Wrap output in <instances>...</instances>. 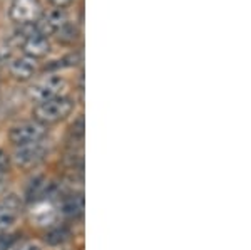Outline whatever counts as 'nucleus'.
I'll list each match as a JSON object with an SVG mask.
<instances>
[{
  "label": "nucleus",
  "instance_id": "10",
  "mask_svg": "<svg viewBox=\"0 0 251 250\" xmlns=\"http://www.w3.org/2000/svg\"><path fill=\"white\" fill-rule=\"evenodd\" d=\"M84 210V200L80 195H69L62 200V213L67 217H77Z\"/></svg>",
  "mask_w": 251,
  "mask_h": 250
},
{
  "label": "nucleus",
  "instance_id": "6",
  "mask_svg": "<svg viewBox=\"0 0 251 250\" xmlns=\"http://www.w3.org/2000/svg\"><path fill=\"white\" fill-rule=\"evenodd\" d=\"M44 155H46V148L40 143H30L25 144V146H19L17 151H15V163L22 168H30L35 167L37 163L44 160Z\"/></svg>",
  "mask_w": 251,
  "mask_h": 250
},
{
  "label": "nucleus",
  "instance_id": "14",
  "mask_svg": "<svg viewBox=\"0 0 251 250\" xmlns=\"http://www.w3.org/2000/svg\"><path fill=\"white\" fill-rule=\"evenodd\" d=\"M67 237H69V232L66 228H59V230L52 232L50 235H49V242H50V244H62Z\"/></svg>",
  "mask_w": 251,
  "mask_h": 250
},
{
  "label": "nucleus",
  "instance_id": "1",
  "mask_svg": "<svg viewBox=\"0 0 251 250\" xmlns=\"http://www.w3.org/2000/svg\"><path fill=\"white\" fill-rule=\"evenodd\" d=\"M74 101L67 96H57V98L47 99L44 103H39L34 108L32 114L34 119L42 124H55L59 121L66 119L72 111H74Z\"/></svg>",
  "mask_w": 251,
  "mask_h": 250
},
{
  "label": "nucleus",
  "instance_id": "8",
  "mask_svg": "<svg viewBox=\"0 0 251 250\" xmlns=\"http://www.w3.org/2000/svg\"><path fill=\"white\" fill-rule=\"evenodd\" d=\"M9 71L12 78L24 83V81H29L35 76V72H37V62L34 59L24 56V57H19L14 62H10Z\"/></svg>",
  "mask_w": 251,
  "mask_h": 250
},
{
  "label": "nucleus",
  "instance_id": "2",
  "mask_svg": "<svg viewBox=\"0 0 251 250\" xmlns=\"http://www.w3.org/2000/svg\"><path fill=\"white\" fill-rule=\"evenodd\" d=\"M47 136V126L39 121H24L20 124L10 128L9 131V139L14 146H25L30 143H39Z\"/></svg>",
  "mask_w": 251,
  "mask_h": 250
},
{
  "label": "nucleus",
  "instance_id": "7",
  "mask_svg": "<svg viewBox=\"0 0 251 250\" xmlns=\"http://www.w3.org/2000/svg\"><path fill=\"white\" fill-rule=\"evenodd\" d=\"M20 44H22L24 54L34 60L47 57V54L50 52V42H49V39L37 34V32H32Z\"/></svg>",
  "mask_w": 251,
  "mask_h": 250
},
{
  "label": "nucleus",
  "instance_id": "5",
  "mask_svg": "<svg viewBox=\"0 0 251 250\" xmlns=\"http://www.w3.org/2000/svg\"><path fill=\"white\" fill-rule=\"evenodd\" d=\"M66 22H67L66 9L55 7V9H52L49 12H44L42 17L34 24V30L49 39V35H55V32H57Z\"/></svg>",
  "mask_w": 251,
  "mask_h": 250
},
{
  "label": "nucleus",
  "instance_id": "15",
  "mask_svg": "<svg viewBox=\"0 0 251 250\" xmlns=\"http://www.w3.org/2000/svg\"><path fill=\"white\" fill-rule=\"evenodd\" d=\"M9 156L3 150H0V178H5V173L9 171Z\"/></svg>",
  "mask_w": 251,
  "mask_h": 250
},
{
  "label": "nucleus",
  "instance_id": "16",
  "mask_svg": "<svg viewBox=\"0 0 251 250\" xmlns=\"http://www.w3.org/2000/svg\"><path fill=\"white\" fill-rule=\"evenodd\" d=\"M49 2H50L54 7H59V9H64V7L71 5V3L74 2V0H49Z\"/></svg>",
  "mask_w": 251,
  "mask_h": 250
},
{
  "label": "nucleus",
  "instance_id": "4",
  "mask_svg": "<svg viewBox=\"0 0 251 250\" xmlns=\"http://www.w3.org/2000/svg\"><path fill=\"white\" fill-rule=\"evenodd\" d=\"M44 7L40 0H12L9 17L17 26H34L42 17Z\"/></svg>",
  "mask_w": 251,
  "mask_h": 250
},
{
  "label": "nucleus",
  "instance_id": "11",
  "mask_svg": "<svg viewBox=\"0 0 251 250\" xmlns=\"http://www.w3.org/2000/svg\"><path fill=\"white\" fill-rule=\"evenodd\" d=\"M32 219L40 225L49 223V222L54 219V208H52V205L47 203V201L35 203V210H32Z\"/></svg>",
  "mask_w": 251,
  "mask_h": 250
},
{
  "label": "nucleus",
  "instance_id": "3",
  "mask_svg": "<svg viewBox=\"0 0 251 250\" xmlns=\"http://www.w3.org/2000/svg\"><path fill=\"white\" fill-rule=\"evenodd\" d=\"M64 86H66V81H64L62 76L47 74L27 87V96L35 103H44L47 99L57 98L60 91L64 89Z\"/></svg>",
  "mask_w": 251,
  "mask_h": 250
},
{
  "label": "nucleus",
  "instance_id": "9",
  "mask_svg": "<svg viewBox=\"0 0 251 250\" xmlns=\"http://www.w3.org/2000/svg\"><path fill=\"white\" fill-rule=\"evenodd\" d=\"M17 217H19L17 207L7 203V201L5 205H0V237L5 235L14 227L15 222H17Z\"/></svg>",
  "mask_w": 251,
  "mask_h": 250
},
{
  "label": "nucleus",
  "instance_id": "17",
  "mask_svg": "<svg viewBox=\"0 0 251 250\" xmlns=\"http://www.w3.org/2000/svg\"><path fill=\"white\" fill-rule=\"evenodd\" d=\"M14 250H40V249L34 244H24V245H19V247Z\"/></svg>",
  "mask_w": 251,
  "mask_h": 250
},
{
  "label": "nucleus",
  "instance_id": "13",
  "mask_svg": "<svg viewBox=\"0 0 251 250\" xmlns=\"http://www.w3.org/2000/svg\"><path fill=\"white\" fill-rule=\"evenodd\" d=\"M12 54H14V46L9 40H0V64L10 60Z\"/></svg>",
  "mask_w": 251,
  "mask_h": 250
},
{
  "label": "nucleus",
  "instance_id": "12",
  "mask_svg": "<svg viewBox=\"0 0 251 250\" xmlns=\"http://www.w3.org/2000/svg\"><path fill=\"white\" fill-rule=\"evenodd\" d=\"M55 35H57L59 42H62V44H74L75 40L79 39L80 32H79V29L75 26H72V24L66 22L57 32H55Z\"/></svg>",
  "mask_w": 251,
  "mask_h": 250
}]
</instances>
